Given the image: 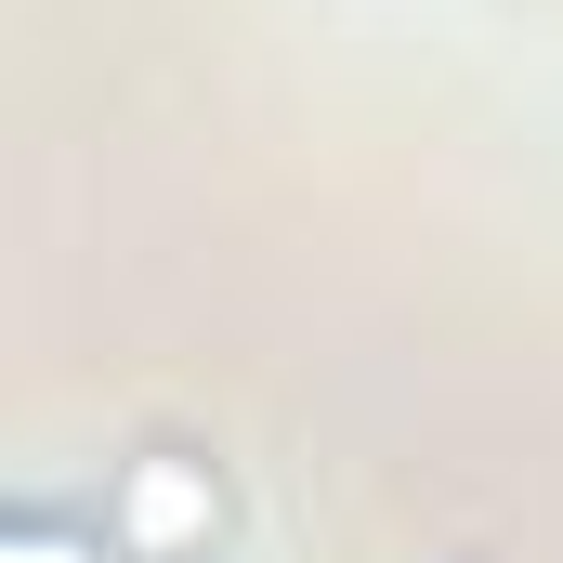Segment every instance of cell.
Segmentation results:
<instances>
[{"label": "cell", "mask_w": 563, "mask_h": 563, "mask_svg": "<svg viewBox=\"0 0 563 563\" xmlns=\"http://www.w3.org/2000/svg\"><path fill=\"white\" fill-rule=\"evenodd\" d=\"M210 511H223V498H210L184 459H132V485H119V551L157 563V551H184V538H210Z\"/></svg>", "instance_id": "cell-1"}, {"label": "cell", "mask_w": 563, "mask_h": 563, "mask_svg": "<svg viewBox=\"0 0 563 563\" xmlns=\"http://www.w3.org/2000/svg\"><path fill=\"white\" fill-rule=\"evenodd\" d=\"M0 563H106L92 525H0Z\"/></svg>", "instance_id": "cell-2"}]
</instances>
